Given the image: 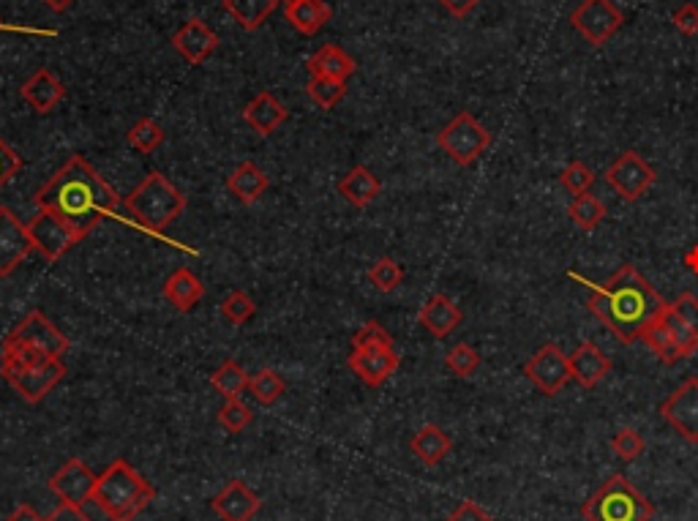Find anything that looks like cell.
Masks as SVG:
<instances>
[{
	"label": "cell",
	"instance_id": "obj_1",
	"mask_svg": "<svg viewBox=\"0 0 698 521\" xmlns=\"http://www.w3.org/2000/svg\"><path fill=\"white\" fill-rule=\"evenodd\" d=\"M39 211H50L69 221L71 227L88 238L101 219L118 213L120 197L110 183L93 170L85 156L74 153L50 181L36 191Z\"/></svg>",
	"mask_w": 698,
	"mask_h": 521
},
{
	"label": "cell",
	"instance_id": "obj_2",
	"mask_svg": "<svg viewBox=\"0 0 698 521\" xmlns=\"http://www.w3.org/2000/svg\"><path fill=\"white\" fill-rule=\"evenodd\" d=\"M573 279H579L581 284H587L592 295H589L587 309L598 317L622 344L641 339V331L647 328L649 322L658 317L666 301L660 298L655 287L641 276L630 262H625L609 281L603 284H592V281L581 279L579 273H573Z\"/></svg>",
	"mask_w": 698,
	"mask_h": 521
},
{
	"label": "cell",
	"instance_id": "obj_3",
	"mask_svg": "<svg viewBox=\"0 0 698 521\" xmlns=\"http://www.w3.org/2000/svg\"><path fill=\"white\" fill-rule=\"evenodd\" d=\"M93 502L112 521H134L153 502V486L131 467L129 461L115 459L99 475Z\"/></svg>",
	"mask_w": 698,
	"mask_h": 521
},
{
	"label": "cell",
	"instance_id": "obj_4",
	"mask_svg": "<svg viewBox=\"0 0 698 521\" xmlns=\"http://www.w3.org/2000/svg\"><path fill=\"white\" fill-rule=\"evenodd\" d=\"M134 219L153 235H159L186 211V197L161 172H148L123 200Z\"/></svg>",
	"mask_w": 698,
	"mask_h": 521
},
{
	"label": "cell",
	"instance_id": "obj_5",
	"mask_svg": "<svg viewBox=\"0 0 698 521\" xmlns=\"http://www.w3.org/2000/svg\"><path fill=\"white\" fill-rule=\"evenodd\" d=\"M652 513H655L652 502L639 489H633V483L619 472H614L609 481L581 505L584 521H649Z\"/></svg>",
	"mask_w": 698,
	"mask_h": 521
},
{
	"label": "cell",
	"instance_id": "obj_6",
	"mask_svg": "<svg viewBox=\"0 0 698 521\" xmlns=\"http://www.w3.org/2000/svg\"><path fill=\"white\" fill-rule=\"evenodd\" d=\"M437 145L448 153L459 167H469L489 151L491 131L472 115V112H459L445 129L437 134Z\"/></svg>",
	"mask_w": 698,
	"mask_h": 521
},
{
	"label": "cell",
	"instance_id": "obj_7",
	"mask_svg": "<svg viewBox=\"0 0 698 521\" xmlns=\"http://www.w3.org/2000/svg\"><path fill=\"white\" fill-rule=\"evenodd\" d=\"M603 178H606V183L617 191L622 200L636 202L644 191H649L655 186L658 172H655V167H652L649 161H644L641 153L625 151L619 153L617 159L606 167Z\"/></svg>",
	"mask_w": 698,
	"mask_h": 521
},
{
	"label": "cell",
	"instance_id": "obj_8",
	"mask_svg": "<svg viewBox=\"0 0 698 521\" xmlns=\"http://www.w3.org/2000/svg\"><path fill=\"white\" fill-rule=\"evenodd\" d=\"M625 14L614 0H581L570 14V25L592 44L603 47L622 28Z\"/></svg>",
	"mask_w": 698,
	"mask_h": 521
},
{
	"label": "cell",
	"instance_id": "obj_9",
	"mask_svg": "<svg viewBox=\"0 0 698 521\" xmlns=\"http://www.w3.org/2000/svg\"><path fill=\"white\" fill-rule=\"evenodd\" d=\"M30 238H33V249L39 251L47 262H58L69 249H74L77 243L85 241V235L71 227L69 221H63L60 216L50 211H39L28 224Z\"/></svg>",
	"mask_w": 698,
	"mask_h": 521
},
{
	"label": "cell",
	"instance_id": "obj_10",
	"mask_svg": "<svg viewBox=\"0 0 698 521\" xmlns=\"http://www.w3.org/2000/svg\"><path fill=\"white\" fill-rule=\"evenodd\" d=\"M660 415L690 445L698 442V377H688L660 404Z\"/></svg>",
	"mask_w": 698,
	"mask_h": 521
},
{
	"label": "cell",
	"instance_id": "obj_11",
	"mask_svg": "<svg viewBox=\"0 0 698 521\" xmlns=\"http://www.w3.org/2000/svg\"><path fill=\"white\" fill-rule=\"evenodd\" d=\"M524 374H527L529 380L535 382V388L546 393V396H557V393L568 385V380H573V377H570L568 355L559 350L554 341L543 344V347L524 363Z\"/></svg>",
	"mask_w": 698,
	"mask_h": 521
},
{
	"label": "cell",
	"instance_id": "obj_12",
	"mask_svg": "<svg viewBox=\"0 0 698 521\" xmlns=\"http://www.w3.org/2000/svg\"><path fill=\"white\" fill-rule=\"evenodd\" d=\"M99 475L90 470L82 459H69L50 478V491L58 497L63 505H74L82 508L85 502H93V491H96Z\"/></svg>",
	"mask_w": 698,
	"mask_h": 521
},
{
	"label": "cell",
	"instance_id": "obj_13",
	"mask_svg": "<svg viewBox=\"0 0 698 521\" xmlns=\"http://www.w3.org/2000/svg\"><path fill=\"white\" fill-rule=\"evenodd\" d=\"M33 251L28 224H22L11 208L0 205V279H6L20 268Z\"/></svg>",
	"mask_w": 698,
	"mask_h": 521
},
{
	"label": "cell",
	"instance_id": "obj_14",
	"mask_svg": "<svg viewBox=\"0 0 698 521\" xmlns=\"http://www.w3.org/2000/svg\"><path fill=\"white\" fill-rule=\"evenodd\" d=\"M11 339L22 341V344H30L39 352H44L47 358H63L69 352V339L52 325L39 309L28 311L22 322L9 333Z\"/></svg>",
	"mask_w": 698,
	"mask_h": 521
},
{
	"label": "cell",
	"instance_id": "obj_15",
	"mask_svg": "<svg viewBox=\"0 0 698 521\" xmlns=\"http://www.w3.org/2000/svg\"><path fill=\"white\" fill-rule=\"evenodd\" d=\"M172 47L180 58L191 66H200L219 50V36L210 31L208 22H202L200 17H191L180 25L175 36H172Z\"/></svg>",
	"mask_w": 698,
	"mask_h": 521
},
{
	"label": "cell",
	"instance_id": "obj_16",
	"mask_svg": "<svg viewBox=\"0 0 698 521\" xmlns=\"http://www.w3.org/2000/svg\"><path fill=\"white\" fill-rule=\"evenodd\" d=\"M63 377H66L63 361H60V358H50V361L39 363V366H33V369L14 374V377L6 382H9L11 388L20 393L28 404H41Z\"/></svg>",
	"mask_w": 698,
	"mask_h": 521
},
{
	"label": "cell",
	"instance_id": "obj_17",
	"mask_svg": "<svg viewBox=\"0 0 698 521\" xmlns=\"http://www.w3.org/2000/svg\"><path fill=\"white\" fill-rule=\"evenodd\" d=\"M210 508L221 521H251L262 508V500L254 491L240 481L232 478L224 489L210 500Z\"/></svg>",
	"mask_w": 698,
	"mask_h": 521
},
{
	"label": "cell",
	"instance_id": "obj_18",
	"mask_svg": "<svg viewBox=\"0 0 698 521\" xmlns=\"http://www.w3.org/2000/svg\"><path fill=\"white\" fill-rule=\"evenodd\" d=\"M349 369L358 374L369 388H379L399 369V352L393 347H374V350H352Z\"/></svg>",
	"mask_w": 698,
	"mask_h": 521
},
{
	"label": "cell",
	"instance_id": "obj_19",
	"mask_svg": "<svg viewBox=\"0 0 698 521\" xmlns=\"http://www.w3.org/2000/svg\"><path fill=\"white\" fill-rule=\"evenodd\" d=\"M570 361V377L579 382L581 388H598L600 380L611 371V358L600 350L598 344L592 341H581L573 355H568Z\"/></svg>",
	"mask_w": 698,
	"mask_h": 521
},
{
	"label": "cell",
	"instance_id": "obj_20",
	"mask_svg": "<svg viewBox=\"0 0 698 521\" xmlns=\"http://www.w3.org/2000/svg\"><path fill=\"white\" fill-rule=\"evenodd\" d=\"M20 93L22 101L28 104L30 110L39 112V115H47V112L55 110L60 101H63L66 88H63V82H60L50 69H39L33 71L28 80H25Z\"/></svg>",
	"mask_w": 698,
	"mask_h": 521
},
{
	"label": "cell",
	"instance_id": "obj_21",
	"mask_svg": "<svg viewBox=\"0 0 698 521\" xmlns=\"http://www.w3.org/2000/svg\"><path fill=\"white\" fill-rule=\"evenodd\" d=\"M464 320V314L456 303L450 301L448 295H431L426 306H420L418 311V322L426 328V331L434 336V339H448L450 333L456 331Z\"/></svg>",
	"mask_w": 698,
	"mask_h": 521
},
{
	"label": "cell",
	"instance_id": "obj_22",
	"mask_svg": "<svg viewBox=\"0 0 698 521\" xmlns=\"http://www.w3.org/2000/svg\"><path fill=\"white\" fill-rule=\"evenodd\" d=\"M287 115H290L287 107H284L273 93L262 91L257 93L249 104H246V110H243V121L249 123L251 131H257L260 137H270L273 131L279 129L281 123L287 121Z\"/></svg>",
	"mask_w": 698,
	"mask_h": 521
},
{
	"label": "cell",
	"instance_id": "obj_23",
	"mask_svg": "<svg viewBox=\"0 0 698 521\" xmlns=\"http://www.w3.org/2000/svg\"><path fill=\"white\" fill-rule=\"evenodd\" d=\"M341 197L355 205V208H369L371 202L377 200L379 191H382V183L377 181V175L369 170V167H352V170L344 175V181L339 183Z\"/></svg>",
	"mask_w": 698,
	"mask_h": 521
},
{
	"label": "cell",
	"instance_id": "obj_24",
	"mask_svg": "<svg viewBox=\"0 0 698 521\" xmlns=\"http://www.w3.org/2000/svg\"><path fill=\"white\" fill-rule=\"evenodd\" d=\"M202 295H205V284L189 268L172 271L170 279L164 281V298L178 311H191L202 301Z\"/></svg>",
	"mask_w": 698,
	"mask_h": 521
},
{
	"label": "cell",
	"instance_id": "obj_25",
	"mask_svg": "<svg viewBox=\"0 0 698 521\" xmlns=\"http://www.w3.org/2000/svg\"><path fill=\"white\" fill-rule=\"evenodd\" d=\"M311 77H330V80L347 82L355 74V61L336 44H322L320 50L309 58Z\"/></svg>",
	"mask_w": 698,
	"mask_h": 521
},
{
	"label": "cell",
	"instance_id": "obj_26",
	"mask_svg": "<svg viewBox=\"0 0 698 521\" xmlns=\"http://www.w3.org/2000/svg\"><path fill=\"white\" fill-rule=\"evenodd\" d=\"M409 448L415 453V459H420L426 467H437L439 461L445 459L453 448V442L445 431L439 429L437 423H426L423 429L415 431V437L409 440Z\"/></svg>",
	"mask_w": 698,
	"mask_h": 521
},
{
	"label": "cell",
	"instance_id": "obj_27",
	"mask_svg": "<svg viewBox=\"0 0 698 521\" xmlns=\"http://www.w3.org/2000/svg\"><path fill=\"white\" fill-rule=\"evenodd\" d=\"M330 14H333V11H330V6L325 0H298V3H292V6L284 9L287 22H290L295 31L303 33V36L320 33L322 28L328 25Z\"/></svg>",
	"mask_w": 698,
	"mask_h": 521
},
{
	"label": "cell",
	"instance_id": "obj_28",
	"mask_svg": "<svg viewBox=\"0 0 698 521\" xmlns=\"http://www.w3.org/2000/svg\"><path fill=\"white\" fill-rule=\"evenodd\" d=\"M227 189L238 197L243 205H251V202H257L268 191V175L254 164V161H243V164H238L235 170H232V175L227 178Z\"/></svg>",
	"mask_w": 698,
	"mask_h": 521
},
{
	"label": "cell",
	"instance_id": "obj_29",
	"mask_svg": "<svg viewBox=\"0 0 698 521\" xmlns=\"http://www.w3.org/2000/svg\"><path fill=\"white\" fill-rule=\"evenodd\" d=\"M44 361H50L44 352H39L36 347H30V344H22V341L6 336V341H3V350H0V374H3V380H11L14 374L33 369V366H39V363Z\"/></svg>",
	"mask_w": 698,
	"mask_h": 521
},
{
	"label": "cell",
	"instance_id": "obj_30",
	"mask_svg": "<svg viewBox=\"0 0 698 521\" xmlns=\"http://www.w3.org/2000/svg\"><path fill=\"white\" fill-rule=\"evenodd\" d=\"M221 6L243 31H257L276 11L279 0H221Z\"/></svg>",
	"mask_w": 698,
	"mask_h": 521
},
{
	"label": "cell",
	"instance_id": "obj_31",
	"mask_svg": "<svg viewBox=\"0 0 698 521\" xmlns=\"http://www.w3.org/2000/svg\"><path fill=\"white\" fill-rule=\"evenodd\" d=\"M641 341H644L649 350L655 352V355H658L660 361L666 363V366H674V363L685 361V358H682V352H679V347L674 344V339H671L666 322L660 320V314L655 317V320L649 322L644 331H641Z\"/></svg>",
	"mask_w": 698,
	"mask_h": 521
},
{
	"label": "cell",
	"instance_id": "obj_32",
	"mask_svg": "<svg viewBox=\"0 0 698 521\" xmlns=\"http://www.w3.org/2000/svg\"><path fill=\"white\" fill-rule=\"evenodd\" d=\"M660 320L666 322V328H669L671 339H674V344H677L679 352H682V358H693L698 352V336L688 322L682 320V314L674 309V303H666V306H663Z\"/></svg>",
	"mask_w": 698,
	"mask_h": 521
},
{
	"label": "cell",
	"instance_id": "obj_33",
	"mask_svg": "<svg viewBox=\"0 0 698 521\" xmlns=\"http://www.w3.org/2000/svg\"><path fill=\"white\" fill-rule=\"evenodd\" d=\"M249 380L251 377L246 374V369H243L238 361H224L219 369L213 371L210 385H213L224 399H238L240 393L249 388Z\"/></svg>",
	"mask_w": 698,
	"mask_h": 521
},
{
	"label": "cell",
	"instance_id": "obj_34",
	"mask_svg": "<svg viewBox=\"0 0 698 521\" xmlns=\"http://www.w3.org/2000/svg\"><path fill=\"white\" fill-rule=\"evenodd\" d=\"M570 219L576 221V227L584 232H595L606 219V205L595 197V194H579L576 200L570 202Z\"/></svg>",
	"mask_w": 698,
	"mask_h": 521
},
{
	"label": "cell",
	"instance_id": "obj_35",
	"mask_svg": "<svg viewBox=\"0 0 698 521\" xmlns=\"http://www.w3.org/2000/svg\"><path fill=\"white\" fill-rule=\"evenodd\" d=\"M306 93L320 110H333L347 96V82L330 80V77H311L309 85H306Z\"/></svg>",
	"mask_w": 698,
	"mask_h": 521
},
{
	"label": "cell",
	"instance_id": "obj_36",
	"mask_svg": "<svg viewBox=\"0 0 698 521\" xmlns=\"http://www.w3.org/2000/svg\"><path fill=\"white\" fill-rule=\"evenodd\" d=\"M249 391L260 404L270 407V404H276L284 396L287 385H284V380L273 369H262L249 380Z\"/></svg>",
	"mask_w": 698,
	"mask_h": 521
},
{
	"label": "cell",
	"instance_id": "obj_37",
	"mask_svg": "<svg viewBox=\"0 0 698 521\" xmlns=\"http://www.w3.org/2000/svg\"><path fill=\"white\" fill-rule=\"evenodd\" d=\"M369 281L374 284V290L390 295L399 290V284L404 281V268L393 257H379L369 268Z\"/></svg>",
	"mask_w": 698,
	"mask_h": 521
},
{
	"label": "cell",
	"instance_id": "obj_38",
	"mask_svg": "<svg viewBox=\"0 0 698 521\" xmlns=\"http://www.w3.org/2000/svg\"><path fill=\"white\" fill-rule=\"evenodd\" d=\"M129 145L140 153H153L164 142V129L153 118H140L129 129Z\"/></svg>",
	"mask_w": 698,
	"mask_h": 521
},
{
	"label": "cell",
	"instance_id": "obj_39",
	"mask_svg": "<svg viewBox=\"0 0 698 521\" xmlns=\"http://www.w3.org/2000/svg\"><path fill=\"white\" fill-rule=\"evenodd\" d=\"M445 366H448L459 380H467V377H472L475 371H478L480 366V355L478 350L472 347V344H456V347H450L448 355H445Z\"/></svg>",
	"mask_w": 698,
	"mask_h": 521
},
{
	"label": "cell",
	"instance_id": "obj_40",
	"mask_svg": "<svg viewBox=\"0 0 698 521\" xmlns=\"http://www.w3.org/2000/svg\"><path fill=\"white\" fill-rule=\"evenodd\" d=\"M221 314L224 320L232 322V325H246V322L257 314V303L251 301L246 292L232 290L224 301H221Z\"/></svg>",
	"mask_w": 698,
	"mask_h": 521
},
{
	"label": "cell",
	"instance_id": "obj_41",
	"mask_svg": "<svg viewBox=\"0 0 698 521\" xmlns=\"http://www.w3.org/2000/svg\"><path fill=\"white\" fill-rule=\"evenodd\" d=\"M559 183H562V189H568L570 194L579 197V194H587L595 186V172L581 161H570L568 167L559 172Z\"/></svg>",
	"mask_w": 698,
	"mask_h": 521
},
{
	"label": "cell",
	"instance_id": "obj_42",
	"mask_svg": "<svg viewBox=\"0 0 698 521\" xmlns=\"http://www.w3.org/2000/svg\"><path fill=\"white\" fill-rule=\"evenodd\" d=\"M254 421V412L243 404L240 399H224L219 410V423L230 434H238V431L249 429V423Z\"/></svg>",
	"mask_w": 698,
	"mask_h": 521
},
{
	"label": "cell",
	"instance_id": "obj_43",
	"mask_svg": "<svg viewBox=\"0 0 698 521\" xmlns=\"http://www.w3.org/2000/svg\"><path fill=\"white\" fill-rule=\"evenodd\" d=\"M374 347H393V336L377 320H369L352 336V350H374Z\"/></svg>",
	"mask_w": 698,
	"mask_h": 521
},
{
	"label": "cell",
	"instance_id": "obj_44",
	"mask_svg": "<svg viewBox=\"0 0 698 521\" xmlns=\"http://www.w3.org/2000/svg\"><path fill=\"white\" fill-rule=\"evenodd\" d=\"M611 451L617 453L622 461H636L641 453L647 451V442L641 437V431L636 429H619L611 437Z\"/></svg>",
	"mask_w": 698,
	"mask_h": 521
},
{
	"label": "cell",
	"instance_id": "obj_45",
	"mask_svg": "<svg viewBox=\"0 0 698 521\" xmlns=\"http://www.w3.org/2000/svg\"><path fill=\"white\" fill-rule=\"evenodd\" d=\"M671 22L682 36H698V6L696 3H682L674 14Z\"/></svg>",
	"mask_w": 698,
	"mask_h": 521
},
{
	"label": "cell",
	"instance_id": "obj_46",
	"mask_svg": "<svg viewBox=\"0 0 698 521\" xmlns=\"http://www.w3.org/2000/svg\"><path fill=\"white\" fill-rule=\"evenodd\" d=\"M20 170H22L20 153L0 140V189H3V186H6V183H9Z\"/></svg>",
	"mask_w": 698,
	"mask_h": 521
},
{
	"label": "cell",
	"instance_id": "obj_47",
	"mask_svg": "<svg viewBox=\"0 0 698 521\" xmlns=\"http://www.w3.org/2000/svg\"><path fill=\"white\" fill-rule=\"evenodd\" d=\"M674 309L682 314V320L688 322L690 328H693L698 336V298L696 295H693V292H682L677 301H674Z\"/></svg>",
	"mask_w": 698,
	"mask_h": 521
},
{
	"label": "cell",
	"instance_id": "obj_48",
	"mask_svg": "<svg viewBox=\"0 0 698 521\" xmlns=\"http://www.w3.org/2000/svg\"><path fill=\"white\" fill-rule=\"evenodd\" d=\"M448 521H491V516L480 508L478 502H461L459 508L450 513Z\"/></svg>",
	"mask_w": 698,
	"mask_h": 521
},
{
	"label": "cell",
	"instance_id": "obj_49",
	"mask_svg": "<svg viewBox=\"0 0 698 521\" xmlns=\"http://www.w3.org/2000/svg\"><path fill=\"white\" fill-rule=\"evenodd\" d=\"M47 521H90V519L82 513V508H74V505H63V502H60L58 508L47 516Z\"/></svg>",
	"mask_w": 698,
	"mask_h": 521
},
{
	"label": "cell",
	"instance_id": "obj_50",
	"mask_svg": "<svg viewBox=\"0 0 698 521\" xmlns=\"http://www.w3.org/2000/svg\"><path fill=\"white\" fill-rule=\"evenodd\" d=\"M439 3H442L453 17H467L469 11L475 9L480 0H439Z\"/></svg>",
	"mask_w": 698,
	"mask_h": 521
},
{
	"label": "cell",
	"instance_id": "obj_51",
	"mask_svg": "<svg viewBox=\"0 0 698 521\" xmlns=\"http://www.w3.org/2000/svg\"><path fill=\"white\" fill-rule=\"evenodd\" d=\"M6 521H47V516H41L36 508H30V505H20V508H14V511L6 516Z\"/></svg>",
	"mask_w": 698,
	"mask_h": 521
},
{
	"label": "cell",
	"instance_id": "obj_52",
	"mask_svg": "<svg viewBox=\"0 0 698 521\" xmlns=\"http://www.w3.org/2000/svg\"><path fill=\"white\" fill-rule=\"evenodd\" d=\"M0 31H17V33H33V36H58L55 31H39V28H20V25H9L0 20Z\"/></svg>",
	"mask_w": 698,
	"mask_h": 521
},
{
	"label": "cell",
	"instance_id": "obj_53",
	"mask_svg": "<svg viewBox=\"0 0 698 521\" xmlns=\"http://www.w3.org/2000/svg\"><path fill=\"white\" fill-rule=\"evenodd\" d=\"M71 3H74V0H44V6L50 11H55V14H63L66 9H71Z\"/></svg>",
	"mask_w": 698,
	"mask_h": 521
},
{
	"label": "cell",
	"instance_id": "obj_54",
	"mask_svg": "<svg viewBox=\"0 0 698 521\" xmlns=\"http://www.w3.org/2000/svg\"><path fill=\"white\" fill-rule=\"evenodd\" d=\"M685 265H688V268L693 273H698V246H693V249L688 251V257H685Z\"/></svg>",
	"mask_w": 698,
	"mask_h": 521
},
{
	"label": "cell",
	"instance_id": "obj_55",
	"mask_svg": "<svg viewBox=\"0 0 698 521\" xmlns=\"http://www.w3.org/2000/svg\"><path fill=\"white\" fill-rule=\"evenodd\" d=\"M279 3H284V6H292V3H298V0H279Z\"/></svg>",
	"mask_w": 698,
	"mask_h": 521
}]
</instances>
